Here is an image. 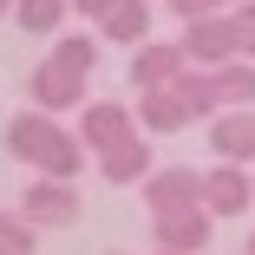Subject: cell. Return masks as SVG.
I'll return each mask as SVG.
<instances>
[{"label":"cell","mask_w":255,"mask_h":255,"mask_svg":"<svg viewBox=\"0 0 255 255\" xmlns=\"http://www.w3.org/2000/svg\"><path fill=\"white\" fill-rule=\"evenodd\" d=\"M177 46H183V59L190 66H229V59H242V39H236V20L229 13H203V20H190L183 33H177Z\"/></svg>","instance_id":"2"},{"label":"cell","mask_w":255,"mask_h":255,"mask_svg":"<svg viewBox=\"0 0 255 255\" xmlns=\"http://www.w3.org/2000/svg\"><path fill=\"white\" fill-rule=\"evenodd\" d=\"M98 177L131 190V183H150V137H125L112 150H98Z\"/></svg>","instance_id":"11"},{"label":"cell","mask_w":255,"mask_h":255,"mask_svg":"<svg viewBox=\"0 0 255 255\" xmlns=\"http://www.w3.org/2000/svg\"><path fill=\"white\" fill-rule=\"evenodd\" d=\"M66 13H72V0H20V7H13V26L20 33H59L66 26Z\"/></svg>","instance_id":"15"},{"label":"cell","mask_w":255,"mask_h":255,"mask_svg":"<svg viewBox=\"0 0 255 255\" xmlns=\"http://www.w3.org/2000/svg\"><path fill=\"white\" fill-rule=\"evenodd\" d=\"M229 20H236V39H242V59H255V0H236Z\"/></svg>","instance_id":"19"},{"label":"cell","mask_w":255,"mask_h":255,"mask_svg":"<svg viewBox=\"0 0 255 255\" xmlns=\"http://www.w3.org/2000/svg\"><path fill=\"white\" fill-rule=\"evenodd\" d=\"M98 39H112V46H144V39H150V0H118V7L98 20Z\"/></svg>","instance_id":"13"},{"label":"cell","mask_w":255,"mask_h":255,"mask_svg":"<svg viewBox=\"0 0 255 255\" xmlns=\"http://www.w3.org/2000/svg\"><path fill=\"white\" fill-rule=\"evenodd\" d=\"M13 7H20V0H0V20H7V13H13Z\"/></svg>","instance_id":"22"},{"label":"cell","mask_w":255,"mask_h":255,"mask_svg":"<svg viewBox=\"0 0 255 255\" xmlns=\"http://www.w3.org/2000/svg\"><path fill=\"white\" fill-rule=\"evenodd\" d=\"M112 7H118V0H72V13H85V20H105Z\"/></svg>","instance_id":"21"},{"label":"cell","mask_w":255,"mask_h":255,"mask_svg":"<svg viewBox=\"0 0 255 255\" xmlns=\"http://www.w3.org/2000/svg\"><path fill=\"white\" fill-rule=\"evenodd\" d=\"M0 249L33 255V249H39V223H33L26 210H7V216H0Z\"/></svg>","instance_id":"17"},{"label":"cell","mask_w":255,"mask_h":255,"mask_svg":"<svg viewBox=\"0 0 255 255\" xmlns=\"http://www.w3.org/2000/svg\"><path fill=\"white\" fill-rule=\"evenodd\" d=\"M183 46L177 39H150V46H131V85L137 92H157V85H177L183 79Z\"/></svg>","instance_id":"9"},{"label":"cell","mask_w":255,"mask_h":255,"mask_svg":"<svg viewBox=\"0 0 255 255\" xmlns=\"http://www.w3.org/2000/svg\"><path fill=\"white\" fill-rule=\"evenodd\" d=\"M210 210H177V216H150V236H157V249H177V255H196L203 242H210Z\"/></svg>","instance_id":"12"},{"label":"cell","mask_w":255,"mask_h":255,"mask_svg":"<svg viewBox=\"0 0 255 255\" xmlns=\"http://www.w3.org/2000/svg\"><path fill=\"white\" fill-rule=\"evenodd\" d=\"M85 85H92V79H79V72H72V66H59V59H39V66H33V79H26L33 105H39V112H53V118H59V112H85V105H92Z\"/></svg>","instance_id":"3"},{"label":"cell","mask_w":255,"mask_h":255,"mask_svg":"<svg viewBox=\"0 0 255 255\" xmlns=\"http://www.w3.org/2000/svg\"><path fill=\"white\" fill-rule=\"evenodd\" d=\"M216 7H223V13H229V7H236V0H216Z\"/></svg>","instance_id":"23"},{"label":"cell","mask_w":255,"mask_h":255,"mask_svg":"<svg viewBox=\"0 0 255 255\" xmlns=\"http://www.w3.org/2000/svg\"><path fill=\"white\" fill-rule=\"evenodd\" d=\"M210 150L216 164H255V105H229L210 118Z\"/></svg>","instance_id":"8"},{"label":"cell","mask_w":255,"mask_h":255,"mask_svg":"<svg viewBox=\"0 0 255 255\" xmlns=\"http://www.w3.org/2000/svg\"><path fill=\"white\" fill-rule=\"evenodd\" d=\"M177 85H183V98H190V112H196L203 125H210L216 112H229V98H223V79H216L210 66H183V79H177Z\"/></svg>","instance_id":"14"},{"label":"cell","mask_w":255,"mask_h":255,"mask_svg":"<svg viewBox=\"0 0 255 255\" xmlns=\"http://www.w3.org/2000/svg\"><path fill=\"white\" fill-rule=\"evenodd\" d=\"M144 203H150V216L203 210V170H190V164H164V170H150V183H144Z\"/></svg>","instance_id":"5"},{"label":"cell","mask_w":255,"mask_h":255,"mask_svg":"<svg viewBox=\"0 0 255 255\" xmlns=\"http://www.w3.org/2000/svg\"><path fill=\"white\" fill-rule=\"evenodd\" d=\"M242 255H249V249H242Z\"/></svg>","instance_id":"27"},{"label":"cell","mask_w":255,"mask_h":255,"mask_svg":"<svg viewBox=\"0 0 255 255\" xmlns=\"http://www.w3.org/2000/svg\"><path fill=\"white\" fill-rule=\"evenodd\" d=\"M46 59H59V66H72L79 79H92V66H98V39H92V33H59L53 46H46Z\"/></svg>","instance_id":"16"},{"label":"cell","mask_w":255,"mask_h":255,"mask_svg":"<svg viewBox=\"0 0 255 255\" xmlns=\"http://www.w3.org/2000/svg\"><path fill=\"white\" fill-rule=\"evenodd\" d=\"M216 79H223L229 105H255V59H229V66H216Z\"/></svg>","instance_id":"18"},{"label":"cell","mask_w":255,"mask_h":255,"mask_svg":"<svg viewBox=\"0 0 255 255\" xmlns=\"http://www.w3.org/2000/svg\"><path fill=\"white\" fill-rule=\"evenodd\" d=\"M137 125H144L150 137H170V131L196 125V112H190L183 85H157V92H137Z\"/></svg>","instance_id":"10"},{"label":"cell","mask_w":255,"mask_h":255,"mask_svg":"<svg viewBox=\"0 0 255 255\" xmlns=\"http://www.w3.org/2000/svg\"><path fill=\"white\" fill-rule=\"evenodd\" d=\"M7 150H13L20 164H33L39 177H66V183H72V177L85 170V157H92L85 137L66 131L53 112H39V105H26V112L7 118Z\"/></svg>","instance_id":"1"},{"label":"cell","mask_w":255,"mask_h":255,"mask_svg":"<svg viewBox=\"0 0 255 255\" xmlns=\"http://www.w3.org/2000/svg\"><path fill=\"white\" fill-rule=\"evenodd\" d=\"M20 210H26L39 229H66V223H79V190H72L66 177H39V170H33V183L20 190Z\"/></svg>","instance_id":"4"},{"label":"cell","mask_w":255,"mask_h":255,"mask_svg":"<svg viewBox=\"0 0 255 255\" xmlns=\"http://www.w3.org/2000/svg\"><path fill=\"white\" fill-rule=\"evenodd\" d=\"M164 7H170V13H177L183 26H190V20H203V13H223L216 0H164Z\"/></svg>","instance_id":"20"},{"label":"cell","mask_w":255,"mask_h":255,"mask_svg":"<svg viewBox=\"0 0 255 255\" xmlns=\"http://www.w3.org/2000/svg\"><path fill=\"white\" fill-rule=\"evenodd\" d=\"M249 255H255V236H249Z\"/></svg>","instance_id":"25"},{"label":"cell","mask_w":255,"mask_h":255,"mask_svg":"<svg viewBox=\"0 0 255 255\" xmlns=\"http://www.w3.org/2000/svg\"><path fill=\"white\" fill-rule=\"evenodd\" d=\"M0 255H13V249H0Z\"/></svg>","instance_id":"26"},{"label":"cell","mask_w":255,"mask_h":255,"mask_svg":"<svg viewBox=\"0 0 255 255\" xmlns=\"http://www.w3.org/2000/svg\"><path fill=\"white\" fill-rule=\"evenodd\" d=\"M150 255H177V249H150Z\"/></svg>","instance_id":"24"},{"label":"cell","mask_w":255,"mask_h":255,"mask_svg":"<svg viewBox=\"0 0 255 255\" xmlns=\"http://www.w3.org/2000/svg\"><path fill=\"white\" fill-rule=\"evenodd\" d=\"M249 203H255V170H249V164L203 170V210H210V216H242Z\"/></svg>","instance_id":"6"},{"label":"cell","mask_w":255,"mask_h":255,"mask_svg":"<svg viewBox=\"0 0 255 255\" xmlns=\"http://www.w3.org/2000/svg\"><path fill=\"white\" fill-rule=\"evenodd\" d=\"M79 137H85V150H112V144L137 137V112L118 105V98H92L79 112Z\"/></svg>","instance_id":"7"}]
</instances>
